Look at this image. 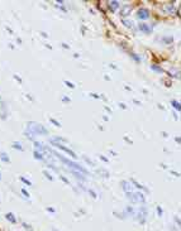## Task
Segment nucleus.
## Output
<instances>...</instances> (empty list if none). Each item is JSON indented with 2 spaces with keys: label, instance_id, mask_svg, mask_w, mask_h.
<instances>
[{
  "label": "nucleus",
  "instance_id": "nucleus-1",
  "mask_svg": "<svg viewBox=\"0 0 181 231\" xmlns=\"http://www.w3.org/2000/svg\"><path fill=\"white\" fill-rule=\"evenodd\" d=\"M25 130H29L31 133H33L34 135H47V134H48V130L46 129L43 125L38 124V122H34V121L28 122V124H27V129H25Z\"/></svg>",
  "mask_w": 181,
  "mask_h": 231
},
{
  "label": "nucleus",
  "instance_id": "nucleus-2",
  "mask_svg": "<svg viewBox=\"0 0 181 231\" xmlns=\"http://www.w3.org/2000/svg\"><path fill=\"white\" fill-rule=\"evenodd\" d=\"M49 142H51V144L52 145H55V147H57L58 149H61V150H63V152H66V153L67 154H69V156H71L72 158H74V159H77V156H76V154H75L74 153V152H72L71 150V149H69V148H66L65 147V145H62V144H61V143H57V142H53V140H49Z\"/></svg>",
  "mask_w": 181,
  "mask_h": 231
},
{
  "label": "nucleus",
  "instance_id": "nucleus-3",
  "mask_svg": "<svg viewBox=\"0 0 181 231\" xmlns=\"http://www.w3.org/2000/svg\"><path fill=\"white\" fill-rule=\"evenodd\" d=\"M128 195V198H129V201H132L133 203L136 202H144V197H143V193L141 192H136V193H127Z\"/></svg>",
  "mask_w": 181,
  "mask_h": 231
},
{
  "label": "nucleus",
  "instance_id": "nucleus-4",
  "mask_svg": "<svg viewBox=\"0 0 181 231\" xmlns=\"http://www.w3.org/2000/svg\"><path fill=\"white\" fill-rule=\"evenodd\" d=\"M146 217H147V208H146V206L139 207L138 212H137V218H138V221L141 222V224H144Z\"/></svg>",
  "mask_w": 181,
  "mask_h": 231
},
{
  "label": "nucleus",
  "instance_id": "nucleus-5",
  "mask_svg": "<svg viewBox=\"0 0 181 231\" xmlns=\"http://www.w3.org/2000/svg\"><path fill=\"white\" fill-rule=\"evenodd\" d=\"M137 15H138L139 19H147V18H150V10L142 8V9L138 10V14H137Z\"/></svg>",
  "mask_w": 181,
  "mask_h": 231
},
{
  "label": "nucleus",
  "instance_id": "nucleus-6",
  "mask_svg": "<svg viewBox=\"0 0 181 231\" xmlns=\"http://www.w3.org/2000/svg\"><path fill=\"white\" fill-rule=\"evenodd\" d=\"M138 28L141 29L142 32H144V33H147V34L152 32V28H151L150 25H147V24H146V23H141V24L138 25Z\"/></svg>",
  "mask_w": 181,
  "mask_h": 231
},
{
  "label": "nucleus",
  "instance_id": "nucleus-7",
  "mask_svg": "<svg viewBox=\"0 0 181 231\" xmlns=\"http://www.w3.org/2000/svg\"><path fill=\"white\" fill-rule=\"evenodd\" d=\"M130 10H132V8H130L129 5H124V7L122 8V10H120V15H123V17L129 15V14H130Z\"/></svg>",
  "mask_w": 181,
  "mask_h": 231
},
{
  "label": "nucleus",
  "instance_id": "nucleus-8",
  "mask_svg": "<svg viewBox=\"0 0 181 231\" xmlns=\"http://www.w3.org/2000/svg\"><path fill=\"white\" fill-rule=\"evenodd\" d=\"M5 218H7L9 222H11V224H17V218H15V216H14V213L8 212L7 215H5Z\"/></svg>",
  "mask_w": 181,
  "mask_h": 231
},
{
  "label": "nucleus",
  "instance_id": "nucleus-9",
  "mask_svg": "<svg viewBox=\"0 0 181 231\" xmlns=\"http://www.w3.org/2000/svg\"><path fill=\"white\" fill-rule=\"evenodd\" d=\"M0 159H1L3 162H5V163H9L10 162V158L8 157V154L4 153V152H1V153H0Z\"/></svg>",
  "mask_w": 181,
  "mask_h": 231
},
{
  "label": "nucleus",
  "instance_id": "nucleus-10",
  "mask_svg": "<svg viewBox=\"0 0 181 231\" xmlns=\"http://www.w3.org/2000/svg\"><path fill=\"white\" fill-rule=\"evenodd\" d=\"M34 147H36V150H38V152H42L43 153V150H45V147H43V144L42 143H39V142H34Z\"/></svg>",
  "mask_w": 181,
  "mask_h": 231
},
{
  "label": "nucleus",
  "instance_id": "nucleus-11",
  "mask_svg": "<svg viewBox=\"0 0 181 231\" xmlns=\"http://www.w3.org/2000/svg\"><path fill=\"white\" fill-rule=\"evenodd\" d=\"M119 5H120L119 4V1H110L109 3V8H110V10L112 11H114L116 8H119Z\"/></svg>",
  "mask_w": 181,
  "mask_h": 231
},
{
  "label": "nucleus",
  "instance_id": "nucleus-12",
  "mask_svg": "<svg viewBox=\"0 0 181 231\" xmlns=\"http://www.w3.org/2000/svg\"><path fill=\"white\" fill-rule=\"evenodd\" d=\"M34 158L38 160H43L45 159V157H43V153L42 152H38V150H34Z\"/></svg>",
  "mask_w": 181,
  "mask_h": 231
},
{
  "label": "nucleus",
  "instance_id": "nucleus-13",
  "mask_svg": "<svg viewBox=\"0 0 181 231\" xmlns=\"http://www.w3.org/2000/svg\"><path fill=\"white\" fill-rule=\"evenodd\" d=\"M11 147H13L14 149H17V150H23V147H22V144H20L19 142H13L11 143Z\"/></svg>",
  "mask_w": 181,
  "mask_h": 231
},
{
  "label": "nucleus",
  "instance_id": "nucleus-14",
  "mask_svg": "<svg viewBox=\"0 0 181 231\" xmlns=\"http://www.w3.org/2000/svg\"><path fill=\"white\" fill-rule=\"evenodd\" d=\"M122 185H123V189L127 192V193H129V192L132 191V187H128V186H129V183H128V182H125V181H124V182H122Z\"/></svg>",
  "mask_w": 181,
  "mask_h": 231
},
{
  "label": "nucleus",
  "instance_id": "nucleus-15",
  "mask_svg": "<svg viewBox=\"0 0 181 231\" xmlns=\"http://www.w3.org/2000/svg\"><path fill=\"white\" fill-rule=\"evenodd\" d=\"M171 105H172V106H174L177 111H180V110H181V107H180V102H179V101L172 100V101H171Z\"/></svg>",
  "mask_w": 181,
  "mask_h": 231
},
{
  "label": "nucleus",
  "instance_id": "nucleus-16",
  "mask_svg": "<svg viewBox=\"0 0 181 231\" xmlns=\"http://www.w3.org/2000/svg\"><path fill=\"white\" fill-rule=\"evenodd\" d=\"M24 135L27 136L28 139H31V140H34V136H36L33 133H31V131H29V130H25V131H24Z\"/></svg>",
  "mask_w": 181,
  "mask_h": 231
},
{
  "label": "nucleus",
  "instance_id": "nucleus-17",
  "mask_svg": "<svg viewBox=\"0 0 181 231\" xmlns=\"http://www.w3.org/2000/svg\"><path fill=\"white\" fill-rule=\"evenodd\" d=\"M130 183H134V185H136V187H137V188H139V189H146V188H144V187H143V186H141V185H139V183H138V182H137V181H136V179H130ZM146 191H147V189H146Z\"/></svg>",
  "mask_w": 181,
  "mask_h": 231
},
{
  "label": "nucleus",
  "instance_id": "nucleus-18",
  "mask_svg": "<svg viewBox=\"0 0 181 231\" xmlns=\"http://www.w3.org/2000/svg\"><path fill=\"white\" fill-rule=\"evenodd\" d=\"M151 69H153V71H156V72H163V69L161 68V67H158V66H156V65H152L151 66Z\"/></svg>",
  "mask_w": 181,
  "mask_h": 231
},
{
  "label": "nucleus",
  "instance_id": "nucleus-19",
  "mask_svg": "<svg viewBox=\"0 0 181 231\" xmlns=\"http://www.w3.org/2000/svg\"><path fill=\"white\" fill-rule=\"evenodd\" d=\"M22 225H23V227H24V229L27 230V231H34L33 229H32V226H31V225H28L27 222H22Z\"/></svg>",
  "mask_w": 181,
  "mask_h": 231
},
{
  "label": "nucleus",
  "instance_id": "nucleus-20",
  "mask_svg": "<svg viewBox=\"0 0 181 231\" xmlns=\"http://www.w3.org/2000/svg\"><path fill=\"white\" fill-rule=\"evenodd\" d=\"M122 22L124 23V25H125V27H128V28H132V27H133V23H132V22H129V20H125V19H123V20H122Z\"/></svg>",
  "mask_w": 181,
  "mask_h": 231
},
{
  "label": "nucleus",
  "instance_id": "nucleus-21",
  "mask_svg": "<svg viewBox=\"0 0 181 231\" xmlns=\"http://www.w3.org/2000/svg\"><path fill=\"white\" fill-rule=\"evenodd\" d=\"M43 174H45V176H46V178H47V179H49V181H53V177H52L51 174H49V172H47V171H43Z\"/></svg>",
  "mask_w": 181,
  "mask_h": 231
},
{
  "label": "nucleus",
  "instance_id": "nucleus-22",
  "mask_svg": "<svg viewBox=\"0 0 181 231\" xmlns=\"http://www.w3.org/2000/svg\"><path fill=\"white\" fill-rule=\"evenodd\" d=\"M19 179L22 181V182H24L25 185H28V186H32V183H31V181H28L27 178H24V177H19Z\"/></svg>",
  "mask_w": 181,
  "mask_h": 231
},
{
  "label": "nucleus",
  "instance_id": "nucleus-23",
  "mask_svg": "<svg viewBox=\"0 0 181 231\" xmlns=\"http://www.w3.org/2000/svg\"><path fill=\"white\" fill-rule=\"evenodd\" d=\"M127 212L129 213V215H134V208H133L132 206H128L127 207Z\"/></svg>",
  "mask_w": 181,
  "mask_h": 231
},
{
  "label": "nucleus",
  "instance_id": "nucleus-24",
  "mask_svg": "<svg viewBox=\"0 0 181 231\" xmlns=\"http://www.w3.org/2000/svg\"><path fill=\"white\" fill-rule=\"evenodd\" d=\"M49 121H51L52 124H55V125H56L57 128H60V126H61V124H60V122H58L57 120H55V119H51V118H49Z\"/></svg>",
  "mask_w": 181,
  "mask_h": 231
},
{
  "label": "nucleus",
  "instance_id": "nucleus-25",
  "mask_svg": "<svg viewBox=\"0 0 181 231\" xmlns=\"http://www.w3.org/2000/svg\"><path fill=\"white\" fill-rule=\"evenodd\" d=\"M65 83H66L67 87H70V89H75V85L72 82H70V81H65Z\"/></svg>",
  "mask_w": 181,
  "mask_h": 231
},
{
  "label": "nucleus",
  "instance_id": "nucleus-26",
  "mask_svg": "<svg viewBox=\"0 0 181 231\" xmlns=\"http://www.w3.org/2000/svg\"><path fill=\"white\" fill-rule=\"evenodd\" d=\"M162 208H161V207H160V206H157V215H158L160 216V217H161V216H162Z\"/></svg>",
  "mask_w": 181,
  "mask_h": 231
},
{
  "label": "nucleus",
  "instance_id": "nucleus-27",
  "mask_svg": "<svg viewBox=\"0 0 181 231\" xmlns=\"http://www.w3.org/2000/svg\"><path fill=\"white\" fill-rule=\"evenodd\" d=\"M20 192H22V193H23V195H24V196H25V197H29V193H28V192H27V191H25V189H24V188H22V189H20Z\"/></svg>",
  "mask_w": 181,
  "mask_h": 231
},
{
  "label": "nucleus",
  "instance_id": "nucleus-28",
  "mask_svg": "<svg viewBox=\"0 0 181 231\" xmlns=\"http://www.w3.org/2000/svg\"><path fill=\"white\" fill-rule=\"evenodd\" d=\"M60 178H61V179H62L65 183H67V185H70V182H69V179H67V178H65L63 176H60Z\"/></svg>",
  "mask_w": 181,
  "mask_h": 231
},
{
  "label": "nucleus",
  "instance_id": "nucleus-29",
  "mask_svg": "<svg viewBox=\"0 0 181 231\" xmlns=\"http://www.w3.org/2000/svg\"><path fill=\"white\" fill-rule=\"evenodd\" d=\"M132 57H133V58H134V60H136V61H137V62H139V60H141V58H139V57H138V56H137V54H134V53L132 54Z\"/></svg>",
  "mask_w": 181,
  "mask_h": 231
},
{
  "label": "nucleus",
  "instance_id": "nucleus-30",
  "mask_svg": "<svg viewBox=\"0 0 181 231\" xmlns=\"http://www.w3.org/2000/svg\"><path fill=\"white\" fill-rule=\"evenodd\" d=\"M89 192H90V195H91V196H92V197H94V198H96V193H95V192H94V191H91V189H90V191H89Z\"/></svg>",
  "mask_w": 181,
  "mask_h": 231
},
{
  "label": "nucleus",
  "instance_id": "nucleus-31",
  "mask_svg": "<svg viewBox=\"0 0 181 231\" xmlns=\"http://www.w3.org/2000/svg\"><path fill=\"white\" fill-rule=\"evenodd\" d=\"M47 211H48V212H55V208H51V207H47Z\"/></svg>",
  "mask_w": 181,
  "mask_h": 231
},
{
  "label": "nucleus",
  "instance_id": "nucleus-32",
  "mask_svg": "<svg viewBox=\"0 0 181 231\" xmlns=\"http://www.w3.org/2000/svg\"><path fill=\"white\" fill-rule=\"evenodd\" d=\"M62 101H65V102H69V101H70V99H67V97H63V99H62Z\"/></svg>",
  "mask_w": 181,
  "mask_h": 231
},
{
  "label": "nucleus",
  "instance_id": "nucleus-33",
  "mask_svg": "<svg viewBox=\"0 0 181 231\" xmlns=\"http://www.w3.org/2000/svg\"><path fill=\"white\" fill-rule=\"evenodd\" d=\"M100 159H103L104 162H108V159H106V158H105V157H101V156H100Z\"/></svg>",
  "mask_w": 181,
  "mask_h": 231
},
{
  "label": "nucleus",
  "instance_id": "nucleus-34",
  "mask_svg": "<svg viewBox=\"0 0 181 231\" xmlns=\"http://www.w3.org/2000/svg\"><path fill=\"white\" fill-rule=\"evenodd\" d=\"M14 77H15V80H17V81H19V82H22V80H20V78L18 77V76H14Z\"/></svg>",
  "mask_w": 181,
  "mask_h": 231
},
{
  "label": "nucleus",
  "instance_id": "nucleus-35",
  "mask_svg": "<svg viewBox=\"0 0 181 231\" xmlns=\"http://www.w3.org/2000/svg\"><path fill=\"white\" fill-rule=\"evenodd\" d=\"M62 46H63V48H69V46H67L66 43H62Z\"/></svg>",
  "mask_w": 181,
  "mask_h": 231
},
{
  "label": "nucleus",
  "instance_id": "nucleus-36",
  "mask_svg": "<svg viewBox=\"0 0 181 231\" xmlns=\"http://www.w3.org/2000/svg\"><path fill=\"white\" fill-rule=\"evenodd\" d=\"M0 179H1V176H0Z\"/></svg>",
  "mask_w": 181,
  "mask_h": 231
}]
</instances>
